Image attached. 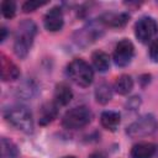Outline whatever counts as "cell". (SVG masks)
Listing matches in <instances>:
<instances>
[{"instance_id": "30bf717a", "label": "cell", "mask_w": 158, "mask_h": 158, "mask_svg": "<svg viewBox=\"0 0 158 158\" xmlns=\"http://www.w3.org/2000/svg\"><path fill=\"white\" fill-rule=\"evenodd\" d=\"M1 79L4 81H11V80H16L20 77V69L19 67L10 60L7 57H5L4 54L1 56Z\"/></svg>"}, {"instance_id": "7402d4cb", "label": "cell", "mask_w": 158, "mask_h": 158, "mask_svg": "<svg viewBox=\"0 0 158 158\" xmlns=\"http://www.w3.org/2000/svg\"><path fill=\"white\" fill-rule=\"evenodd\" d=\"M89 158H106V156H105V153H102V152H100V151H96V152L91 153V154L89 156Z\"/></svg>"}, {"instance_id": "ba28073f", "label": "cell", "mask_w": 158, "mask_h": 158, "mask_svg": "<svg viewBox=\"0 0 158 158\" xmlns=\"http://www.w3.org/2000/svg\"><path fill=\"white\" fill-rule=\"evenodd\" d=\"M43 23H44L46 30H48L51 32L59 31L64 23L62 9L58 6H54L49 11H47V14L44 15V19H43Z\"/></svg>"}, {"instance_id": "277c9868", "label": "cell", "mask_w": 158, "mask_h": 158, "mask_svg": "<svg viewBox=\"0 0 158 158\" xmlns=\"http://www.w3.org/2000/svg\"><path fill=\"white\" fill-rule=\"evenodd\" d=\"M91 118H93V114L89 107L84 105L75 106L64 114L62 118V125L64 128L68 130H78L86 126L91 121Z\"/></svg>"}, {"instance_id": "52a82bcc", "label": "cell", "mask_w": 158, "mask_h": 158, "mask_svg": "<svg viewBox=\"0 0 158 158\" xmlns=\"http://www.w3.org/2000/svg\"><path fill=\"white\" fill-rule=\"evenodd\" d=\"M135 54V47L131 41L128 40H121L114 51V62L118 67H126L130 64Z\"/></svg>"}, {"instance_id": "ffe728a7", "label": "cell", "mask_w": 158, "mask_h": 158, "mask_svg": "<svg viewBox=\"0 0 158 158\" xmlns=\"http://www.w3.org/2000/svg\"><path fill=\"white\" fill-rule=\"evenodd\" d=\"M46 2H41V1H35V0H30V1H26L23 5H22V10L25 12H31V11H35L37 7L44 5Z\"/></svg>"}, {"instance_id": "4fadbf2b", "label": "cell", "mask_w": 158, "mask_h": 158, "mask_svg": "<svg viewBox=\"0 0 158 158\" xmlns=\"http://www.w3.org/2000/svg\"><path fill=\"white\" fill-rule=\"evenodd\" d=\"M156 153V146L149 142H139L131 149V158H152Z\"/></svg>"}, {"instance_id": "7c38bea8", "label": "cell", "mask_w": 158, "mask_h": 158, "mask_svg": "<svg viewBox=\"0 0 158 158\" xmlns=\"http://www.w3.org/2000/svg\"><path fill=\"white\" fill-rule=\"evenodd\" d=\"M73 99L72 89L65 83H59L54 89V102L58 106H65Z\"/></svg>"}, {"instance_id": "5bb4252c", "label": "cell", "mask_w": 158, "mask_h": 158, "mask_svg": "<svg viewBox=\"0 0 158 158\" xmlns=\"http://www.w3.org/2000/svg\"><path fill=\"white\" fill-rule=\"evenodd\" d=\"M121 121V116L116 111H104L100 116V122L104 128L109 131H115Z\"/></svg>"}, {"instance_id": "8992f818", "label": "cell", "mask_w": 158, "mask_h": 158, "mask_svg": "<svg viewBox=\"0 0 158 158\" xmlns=\"http://www.w3.org/2000/svg\"><path fill=\"white\" fill-rule=\"evenodd\" d=\"M158 32V25L154 19L144 16L139 19L135 25V35L142 43H148Z\"/></svg>"}, {"instance_id": "2e32d148", "label": "cell", "mask_w": 158, "mask_h": 158, "mask_svg": "<svg viewBox=\"0 0 158 158\" xmlns=\"http://www.w3.org/2000/svg\"><path fill=\"white\" fill-rule=\"evenodd\" d=\"M132 88H133V80L127 74H123V75L118 77L115 81V85H114V89L116 90V93H118L121 95L128 94L132 90Z\"/></svg>"}, {"instance_id": "3957f363", "label": "cell", "mask_w": 158, "mask_h": 158, "mask_svg": "<svg viewBox=\"0 0 158 158\" xmlns=\"http://www.w3.org/2000/svg\"><path fill=\"white\" fill-rule=\"evenodd\" d=\"M5 118L17 130L30 133L33 130V118L31 111L21 105L12 106L5 111Z\"/></svg>"}, {"instance_id": "7a4b0ae2", "label": "cell", "mask_w": 158, "mask_h": 158, "mask_svg": "<svg viewBox=\"0 0 158 158\" xmlns=\"http://www.w3.org/2000/svg\"><path fill=\"white\" fill-rule=\"evenodd\" d=\"M68 77L79 86H89L94 79V72L84 59L75 58L67 67Z\"/></svg>"}, {"instance_id": "cb8c5ba5", "label": "cell", "mask_w": 158, "mask_h": 158, "mask_svg": "<svg viewBox=\"0 0 158 158\" xmlns=\"http://www.w3.org/2000/svg\"><path fill=\"white\" fill-rule=\"evenodd\" d=\"M63 158H75V157H72V156H67V157H63Z\"/></svg>"}, {"instance_id": "e0dca14e", "label": "cell", "mask_w": 158, "mask_h": 158, "mask_svg": "<svg viewBox=\"0 0 158 158\" xmlns=\"http://www.w3.org/2000/svg\"><path fill=\"white\" fill-rule=\"evenodd\" d=\"M95 99L100 104H106L112 99V88L106 84L102 83L100 84L96 89H95Z\"/></svg>"}, {"instance_id": "44dd1931", "label": "cell", "mask_w": 158, "mask_h": 158, "mask_svg": "<svg viewBox=\"0 0 158 158\" xmlns=\"http://www.w3.org/2000/svg\"><path fill=\"white\" fill-rule=\"evenodd\" d=\"M149 58L153 62H158V38H154L149 46Z\"/></svg>"}, {"instance_id": "9a60e30c", "label": "cell", "mask_w": 158, "mask_h": 158, "mask_svg": "<svg viewBox=\"0 0 158 158\" xmlns=\"http://www.w3.org/2000/svg\"><path fill=\"white\" fill-rule=\"evenodd\" d=\"M91 60L94 67L99 70V72H106L110 67V57L107 53L102 52V51H96L93 53L91 56Z\"/></svg>"}, {"instance_id": "603a6c76", "label": "cell", "mask_w": 158, "mask_h": 158, "mask_svg": "<svg viewBox=\"0 0 158 158\" xmlns=\"http://www.w3.org/2000/svg\"><path fill=\"white\" fill-rule=\"evenodd\" d=\"M5 38H6V28L5 27H1V38H0V41L4 42Z\"/></svg>"}, {"instance_id": "9c48e42d", "label": "cell", "mask_w": 158, "mask_h": 158, "mask_svg": "<svg viewBox=\"0 0 158 158\" xmlns=\"http://www.w3.org/2000/svg\"><path fill=\"white\" fill-rule=\"evenodd\" d=\"M128 14L125 12H105L99 17V22L107 27H122L128 21Z\"/></svg>"}, {"instance_id": "ac0fdd59", "label": "cell", "mask_w": 158, "mask_h": 158, "mask_svg": "<svg viewBox=\"0 0 158 158\" xmlns=\"http://www.w3.org/2000/svg\"><path fill=\"white\" fill-rule=\"evenodd\" d=\"M19 149L15 143L7 138H1V157L2 158H17Z\"/></svg>"}, {"instance_id": "6da1fadb", "label": "cell", "mask_w": 158, "mask_h": 158, "mask_svg": "<svg viewBox=\"0 0 158 158\" xmlns=\"http://www.w3.org/2000/svg\"><path fill=\"white\" fill-rule=\"evenodd\" d=\"M36 33L37 26L32 20H25L19 25L14 41V52L19 58H25L28 54Z\"/></svg>"}, {"instance_id": "8fae6325", "label": "cell", "mask_w": 158, "mask_h": 158, "mask_svg": "<svg viewBox=\"0 0 158 158\" xmlns=\"http://www.w3.org/2000/svg\"><path fill=\"white\" fill-rule=\"evenodd\" d=\"M58 115V105L54 101L46 102L41 106L38 111V123L44 126L52 122Z\"/></svg>"}, {"instance_id": "d6986e66", "label": "cell", "mask_w": 158, "mask_h": 158, "mask_svg": "<svg viewBox=\"0 0 158 158\" xmlns=\"http://www.w3.org/2000/svg\"><path fill=\"white\" fill-rule=\"evenodd\" d=\"M1 12L6 19H11L14 17L15 12H16V4L11 0H5L1 2Z\"/></svg>"}, {"instance_id": "5b68a950", "label": "cell", "mask_w": 158, "mask_h": 158, "mask_svg": "<svg viewBox=\"0 0 158 158\" xmlns=\"http://www.w3.org/2000/svg\"><path fill=\"white\" fill-rule=\"evenodd\" d=\"M158 130V122L153 115H143L127 127V135L131 138H141L153 135Z\"/></svg>"}]
</instances>
